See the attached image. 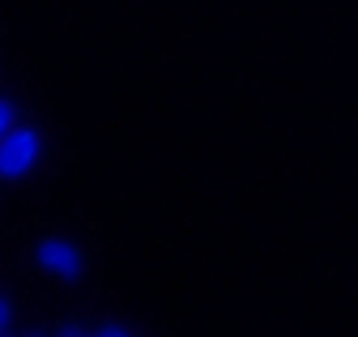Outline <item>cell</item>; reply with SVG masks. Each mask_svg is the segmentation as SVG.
Here are the masks:
<instances>
[{"mask_svg": "<svg viewBox=\"0 0 358 337\" xmlns=\"http://www.w3.org/2000/svg\"><path fill=\"white\" fill-rule=\"evenodd\" d=\"M13 129H17V111H13V103H9V99H0V141H5Z\"/></svg>", "mask_w": 358, "mask_h": 337, "instance_id": "cell-3", "label": "cell"}, {"mask_svg": "<svg viewBox=\"0 0 358 337\" xmlns=\"http://www.w3.org/2000/svg\"><path fill=\"white\" fill-rule=\"evenodd\" d=\"M38 158H43V137H38V129L17 124V129L0 141V180H5V184L26 180L34 166H38Z\"/></svg>", "mask_w": 358, "mask_h": 337, "instance_id": "cell-1", "label": "cell"}, {"mask_svg": "<svg viewBox=\"0 0 358 337\" xmlns=\"http://www.w3.org/2000/svg\"><path fill=\"white\" fill-rule=\"evenodd\" d=\"M56 337H94V333H81V329H64V333H56Z\"/></svg>", "mask_w": 358, "mask_h": 337, "instance_id": "cell-6", "label": "cell"}, {"mask_svg": "<svg viewBox=\"0 0 358 337\" xmlns=\"http://www.w3.org/2000/svg\"><path fill=\"white\" fill-rule=\"evenodd\" d=\"M94 337H132L124 324H103V329H94Z\"/></svg>", "mask_w": 358, "mask_h": 337, "instance_id": "cell-4", "label": "cell"}, {"mask_svg": "<svg viewBox=\"0 0 358 337\" xmlns=\"http://www.w3.org/2000/svg\"><path fill=\"white\" fill-rule=\"evenodd\" d=\"M9 316H13L9 299H0V337H5V329H9Z\"/></svg>", "mask_w": 358, "mask_h": 337, "instance_id": "cell-5", "label": "cell"}, {"mask_svg": "<svg viewBox=\"0 0 358 337\" xmlns=\"http://www.w3.org/2000/svg\"><path fill=\"white\" fill-rule=\"evenodd\" d=\"M34 265L43 273H52L60 282H77L85 273V257H81V248L60 239V235H48V239H38L34 243Z\"/></svg>", "mask_w": 358, "mask_h": 337, "instance_id": "cell-2", "label": "cell"}]
</instances>
